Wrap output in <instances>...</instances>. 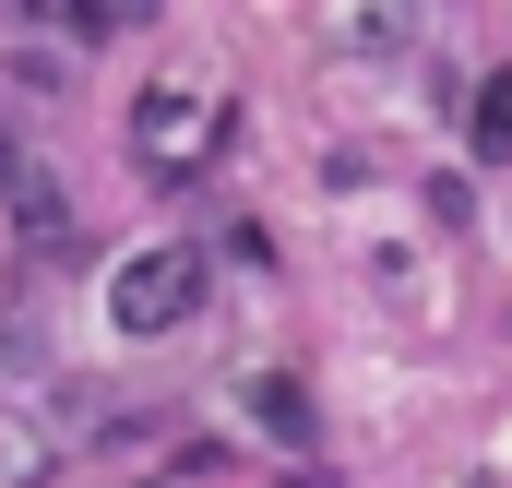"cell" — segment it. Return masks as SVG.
I'll return each mask as SVG.
<instances>
[{"label":"cell","mask_w":512,"mask_h":488,"mask_svg":"<svg viewBox=\"0 0 512 488\" xmlns=\"http://www.w3.org/2000/svg\"><path fill=\"white\" fill-rule=\"evenodd\" d=\"M179 310H191V274H179V250H155V274L120 286V322H179Z\"/></svg>","instance_id":"6da1fadb"}]
</instances>
